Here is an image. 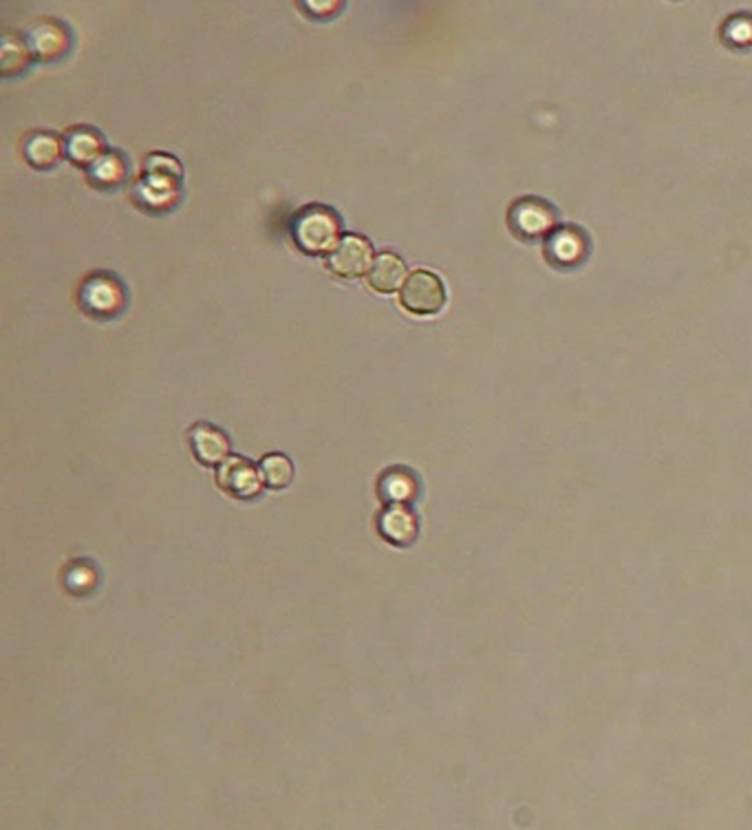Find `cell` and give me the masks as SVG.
Segmentation results:
<instances>
[{"instance_id":"cell-1","label":"cell","mask_w":752,"mask_h":830,"mask_svg":"<svg viewBox=\"0 0 752 830\" xmlns=\"http://www.w3.org/2000/svg\"><path fill=\"white\" fill-rule=\"evenodd\" d=\"M181 164L166 155L153 153L146 157L144 177L135 184V199L151 212H166L179 203L181 197Z\"/></svg>"},{"instance_id":"cell-2","label":"cell","mask_w":752,"mask_h":830,"mask_svg":"<svg viewBox=\"0 0 752 830\" xmlns=\"http://www.w3.org/2000/svg\"><path fill=\"white\" fill-rule=\"evenodd\" d=\"M591 234L580 223L572 221H561L541 243L543 261L561 274H572L585 267L591 258Z\"/></svg>"},{"instance_id":"cell-3","label":"cell","mask_w":752,"mask_h":830,"mask_svg":"<svg viewBox=\"0 0 752 830\" xmlns=\"http://www.w3.org/2000/svg\"><path fill=\"white\" fill-rule=\"evenodd\" d=\"M291 239L309 256L329 254L342 239V221L331 208L311 203L294 214Z\"/></svg>"},{"instance_id":"cell-4","label":"cell","mask_w":752,"mask_h":830,"mask_svg":"<svg viewBox=\"0 0 752 830\" xmlns=\"http://www.w3.org/2000/svg\"><path fill=\"white\" fill-rule=\"evenodd\" d=\"M508 230L521 243H543V239L561 223V210L545 197H517L506 214Z\"/></svg>"},{"instance_id":"cell-5","label":"cell","mask_w":752,"mask_h":830,"mask_svg":"<svg viewBox=\"0 0 752 830\" xmlns=\"http://www.w3.org/2000/svg\"><path fill=\"white\" fill-rule=\"evenodd\" d=\"M400 306L416 317H435L446 306V286L435 272L416 269L400 290Z\"/></svg>"},{"instance_id":"cell-6","label":"cell","mask_w":752,"mask_h":830,"mask_svg":"<svg viewBox=\"0 0 752 830\" xmlns=\"http://www.w3.org/2000/svg\"><path fill=\"white\" fill-rule=\"evenodd\" d=\"M80 308L96 319H113L118 317L126 306V290L120 284L118 276L98 272L91 274L89 279L80 288Z\"/></svg>"},{"instance_id":"cell-7","label":"cell","mask_w":752,"mask_h":830,"mask_svg":"<svg viewBox=\"0 0 752 830\" xmlns=\"http://www.w3.org/2000/svg\"><path fill=\"white\" fill-rule=\"evenodd\" d=\"M375 261L373 245L362 234H342L338 245L327 254V267L340 279H360L366 276Z\"/></svg>"},{"instance_id":"cell-8","label":"cell","mask_w":752,"mask_h":830,"mask_svg":"<svg viewBox=\"0 0 752 830\" xmlns=\"http://www.w3.org/2000/svg\"><path fill=\"white\" fill-rule=\"evenodd\" d=\"M217 484L234 499H254L265 486L261 471L241 455H230L221 462L217 471Z\"/></svg>"},{"instance_id":"cell-9","label":"cell","mask_w":752,"mask_h":830,"mask_svg":"<svg viewBox=\"0 0 752 830\" xmlns=\"http://www.w3.org/2000/svg\"><path fill=\"white\" fill-rule=\"evenodd\" d=\"M27 43L34 58L43 63H52L67 56V52L71 49V34L60 21L47 19V21H38L30 30Z\"/></svg>"},{"instance_id":"cell-10","label":"cell","mask_w":752,"mask_h":830,"mask_svg":"<svg viewBox=\"0 0 752 830\" xmlns=\"http://www.w3.org/2000/svg\"><path fill=\"white\" fill-rule=\"evenodd\" d=\"M378 532L391 545L409 547L418 539L420 523H418L416 512L407 508V503H389L378 514Z\"/></svg>"},{"instance_id":"cell-11","label":"cell","mask_w":752,"mask_h":830,"mask_svg":"<svg viewBox=\"0 0 752 830\" xmlns=\"http://www.w3.org/2000/svg\"><path fill=\"white\" fill-rule=\"evenodd\" d=\"M409 279V269L407 263L400 254L396 252H383L375 256L368 274H366V284L375 292L380 295H394L402 290L405 281Z\"/></svg>"},{"instance_id":"cell-12","label":"cell","mask_w":752,"mask_h":830,"mask_svg":"<svg viewBox=\"0 0 752 830\" xmlns=\"http://www.w3.org/2000/svg\"><path fill=\"white\" fill-rule=\"evenodd\" d=\"M188 442L195 460L203 466H217L225 457H230V438L208 422L195 424L188 431Z\"/></svg>"},{"instance_id":"cell-13","label":"cell","mask_w":752,"mask_h":830,"mask_svg":"<svg viewBox=\"0 0 752 830\" xmlns=\"http://www.w3.org/2000/svg\"><path fill=\"white\" fill-rule=\"evenodd\" d=\"M107 153L104 148V137L100 131L91 126H74L65 135V155L82 168H89L96 164L102 155Z\"/></svg>"},{"instance_id":"cell-14","label":"cell","mask_w":752,"mask_h":830,"mask_svg":"<svg viewBox=\"0 0 752 830\" xmlns=\"http://www.w3.org/2000/svg\"><path fill=\"white\" fill-rule=\"evenodd\" d=\"M378 495L387 506L389 503H411L420 495V479L413 471H409L405 466L389 468L380 477Z\"/></svg>"},{"instance_id":"cell-15","label":"cell","mask_w":752,"mask_h":830,"mask_svg":"<svg viewBox=\"0 0 752 830\" xmlns=\"http://www.w3.org/2000/svg\"><path fill=\"white\" fill-rule=\"evenodd\" d=\"M23 155H25L30 166H34L38 170H49V168L60 164V159L65 155V142L60 137H56L54 133L36 131V133L27 135L25 144H23Z\"/></svg>"},{"instance_id":"cell-16","label":"cell","mask_w":752,"mask_h":830,"mask_svg":"<svg viewBox=\"0 0 752 830\" xmlns=\"http://www.w3.org/2000/svg\"><path fill=\"white\" fill-rule=\"evenodd\" d=\"M34 54L30 49V43L16 34H5L3 41H0V74L5 78L23 74Z\"/></svg>"},{"instance_id":"cell-17","label":"cell","mask_w":752,"mask_h":830,"mask_svg":"<svg viewBox=\"0 0 752 830\" xmlns=\"http://www.w3.org/2000/svg\"><path fill=\"white\" fill-rule=\"evenodd\" d=\"M719 41L726 49L737 54L752 52V14L739 12L728 16L719 27Z\"/></svg>"},{"instance_id":"cell-18","label":"cell","mask_w":752,"mask_h":830,"mask_svg":"<svg viewBox=\"0 0 752 830\" xmlns=\"http://www.w3.org/2000/svg\"><path fill=\"white\" fill-rule=\"evenodd\" d=\"M126 159L118 151H107L96 164H91L89 181L96 188H118L126 179Z\"/></svg>"},{"instance_id":"cell-19","label":"cell","mask_w":752,"mask_h":830,"mask_svg":"<svg viewBox=\"0 0 752 830\" xmlns=\"http://www.w3.org/2000/svg\"><path fill=\"white\" fill-rule=\"evenodd\" d=\"M261 477L267 488L272 490H283L294 482V464L287 455L283 453H269L261 460Z\"/></svg>"},{"instance_id":"cell-20","label":"cell","mask_w":752,"mask_h":830,"mask_svg":"<svg viewBox=\"0 0 752 830\" xmlns=\"http://www.w3.org/2000/svg\"><path fill=\"white\" fill-rule=\"evenodd\" d=\"M98 584V573L93 568V564L89 562H76L67 568L65 573V588L71 593V595H87L96 588Z\"/></svg>"},{"instance_id":"cell-21","label":"cell","mask_w":752,"mask_h":830,"mask_svg":"<svg viewBox=\"0 0 752 830\" xmlns=\"http://www.w3.org/2000/svg\"><path fill=\"white\" fill-rule=\"evenodd\" d=\"M298 8L313 21H329L344 8V0H298Z\"/></svg>"}]
</instances>
